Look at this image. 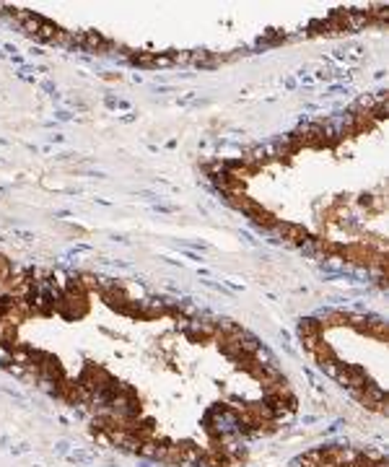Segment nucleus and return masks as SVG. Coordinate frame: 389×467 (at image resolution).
<instances>
[{"label": "nucleus", "mask_w": 389, "mask_h": 467, "mask_svg": "<svg viewBox=\"0 0 389 467\" xmlns=\"http://www.w3.org/2000/svg\"><path fill=\"white\" fill-rule=\"evenodd\" d=\"M322 366V371L329 376V379H338V374H340V369H343V364H338V358H329V361H322L319 364Z\"/></svg>", "instance_id": "obj_1"}, {"label": "nucleus", "mask_w": 389, "mask_h": 467, "mask_svg": "<svg viewBox=\"0 0 389 467\" xmlns=\"http://www.w3.org/2000/svg\"><path fill=\"white\" fill-rule=\"evenodd\" d=\"M252 358H255L257 364H272V361H275V358H272V353H270V350H267L265 345H260V348L255 350V353H252Z\"/></svg>", "instance_id": "obj_2"}]
</instances>
